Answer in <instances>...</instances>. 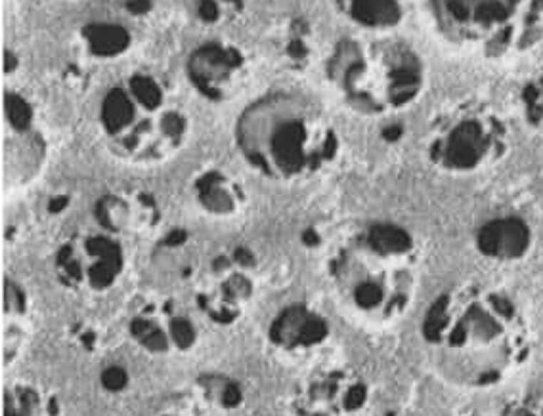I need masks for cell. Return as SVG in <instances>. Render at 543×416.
<instances>
[{"label":"cell","mask_w":543,"mask_h":416,"mask_svg":"<svg viewBox=\"0 0 543 416\" xmlns=\"http://www.w3.org/2000/svg\"><path fill=\"white\" fill-rule=\"evenodd\" d=\"M421 340L448 380L492 388L520 373L534 353V331L522 302L488 283H463L430 302Z\"/></svg>","instance_id":"obj_1"},{"label":"cell","mask_w":543,"mask_h":416,"mask_svg":"<svg viewBox=\"0 0 543 416\" xmlns=\"http://www.w3.org/2000/svg\"><path fill=\"white\" fill-rule=\"evenodd\" d=\"M326 281L341 308L363 325H396L415 304L421 247L408 228L369 220L344 231L324 256Z\"/></svg>","instance_id":"obj_2"},{"label":"cell","mask_w":543,"mask_h":416,"mask_svg":"<svg viewBox=\"0 0 543 416\" xmlns=\"http://www.w3.org/2000/svg\"><path fill=\"white\" fill-rule=\"evenodd\" d=\"M234 142L249 169L279 183L314 180L341 159L343 139L320 103L299 92L276 90L245 105Z\"/></svg>","instance_id":"obj_3"},{"label":"cell","mask_w":543,"mask_h":416,"mask_svg":"<svg viewBox=\"0 0 543 416\" xmlns=\"http://www.w3.org/2000/svg\"><path fill=\"white\" fill-rule=\"evenodd\" d=\"M96 128L109 155L133 166H157L192 138V113L180 86L155 69L115 77L96 103Z\"/></svg>","instance_id":"obj_4"},{"label":"cell","mask_w":543,"mask_h":416,"mask_svg":"<svg viewBox=\"0 0 543 416\" xmlns=\"http://www.w3.org/2000/svg\"><path fill=\"white\" fill-rule=\"evenodd\" d=\"M335 96L366 119L404 113L427 88V65L411 44L396 38H343L326 58Z\"/></svg>","instance_id":"obj_5"},{"label":"cell","mask_w":543,"mask_h":416,"mask_svg":"<svg viewBox=\"0 0 543 416\" xmlns=\"http://www.w3.org/2000/svg\"><path fill=\"white\" fill-rule=\"evenodd\" d=\"M436 29L448 43L501 60L543 38V0H429Z\"/></svg>","instance_id":"obj_6"},{"label":"cell","mask_w":543,"mask_h":416,"mask_svg":"<svg viewBox=\"0 0 543 416\" xmlns=\"http://www.w3.org/2000/svg\"><path fill=\"white\" fill-rule=\"evenodd\" d=\"M511 151V127L492 103L469 97L442 107L425 134V157L450 176L494 169Z\"/></svg>","instance_id":"obj_7"},{"label":"cell","mask_w":543,"mask_h":416,"mask_svg":"<svg viewBox=\"0 0 543 416\" xmlns=\"http://www.w3.org/2000/svg\"><path fill=\"white\" fill-rule=\"evenodd\" d=\"M127 241V237L92 220L90 225L73 231L56 247L52 256L56 281L75 294H108L127 275L130 258Z\"/></svg>","instance_id":"obj_8"},{"label":"cell","mask_w":543,"mask_h":416,"mask_svg":"<svg viewBox=\"0 0 543 416\" xmlns=\"http://www.w3.org/2000/svg\"><path fill=\"white\" fill-rule=\"evenodd\" d=\"M190 292L192 306L211 325L234 326L245 317L257 296V270L251 254L218 250L195 267Z\"/></svg>","instance_id":"obj_9"},{"label":"cell","mask_w":543,"mask_h":416,"mask_svg":"<svg viewBox=\"0 0 543 416\" xmlns=\"http://www.w3.org/2000/svg\"><path fill=\"white\" fill-rule=\"evenodd\" d=\"M128 336L150 356H184L200 344V325L184 302L155 294L140 302L128 319Z\"/></svg>","instance_id":"obj_10"},{"label":"cell","mask_w":543,"mask_h":416,"mask_svg":"<svg viewBox=\"0 0 543 416\" xmlns=\"http://www.w3.org/2000/svg\"><path fill=\"white\" fill-rule=\"evenodd\" d=\"M369 399V382L354 368L324 367L296 384L291 409L295 416H358Z\"/></svg>","instance_id":"obj_11"},{"label":"cell","mask_w":543,"mask_h":416,"mask_svg":"<svg viewBox=\"0 0 543 416\" xmlns=\"http://www.w3.org/2000/svg\"><path fill=\"white\" fill-rule=\"evenodd\" d=\"M331 323L320 309L295 302L279 309L272 319L266 340L281 361L306 363L321 356L331 342Z\"/></svg>","instance_id":"obj_12"},{"label":"cell","mask_w":543,"mask_h":416,"mask_svg":"<svg viewBox=\"0 0 543 416\" xmlns=\"http://www.w3.org/2000/svg\"><path fill=\"white\" fill-rule=\"evenodd\" d=\"M190 85L203 100L228 103L239 96L249 79V60L242 50L224 43H205L186 60Z\"/></svg>","instance_id":"obj_13"},{"label":"cell","mask_w":543,"mask_h":416,"mask_svg":"<svg viewBox=\"0 0 543 416\" xmlns=\"http://www.w3.org/2000/svg\"><path fill=\"white\" fill-rule=\"evenodd\" d=\"M33 111L24 100L8 94L4 138V180L8 187L25 186L38 176L46 159V139L33 121Z\"/></svg>","instance_id":"obj_14"},{"label":"cell","mask_w":543,"mask_h":416,"mask_svg":"<svg viewBox=\"0 0 543 416\" xmlns=\"http://www.w3.org/2000/svg\"><path fill=\"white\" fill-rule=\"evenodd\" d=\"M92 220L119 235H148L161 222L155 199L138 189H115L98 197L92 205Z\"/></svg>","instance_id":"obj_15"},{"label":"cell","mask_w":543,"mask_h":416,"mask_svg":"<svg viewBox=\"0 0 543 416\" xmlns=\"http://www.w3.org/2000/svg\"><path fill=\"white\" fill-rule=\"evenodd\" d=\"M192 197L203 214L218 220H228L237 214L247 205L245 187L236 176L228 170L205 169L195 176L192 181Z\"/></svg>","instance_id":"obj_16"},{"label":"cell","mask_w":543,"mask_h":416,"mask_svg":"<svg viewBox=\"0 0 543 416\" xmlns=\"http://www.w3.org/2000/svg\"><path fill=\"white\" fill-rule=\"evenodd\" d=\"M534 233L519 216H500L480 225L477 231L478 252L497 262L522 260L530 252Z\"/></svg>","instance_id":"obj_17"},{"label":"cell","mask_w":543,"mask_h":416,"mask_svg":"<svg viewBox=\"0 0 543 416\" xmlns=\"http://www.w3.org/2000/svg\"><path fill=\"white\" fill-rule=\"evenodd\" d=\"M33 332V302L25 287L4 281V367H12L29 344Z\"/></svg>","instance_id":"obj_18"},{"label":"cell","mask_w":543,"mask_h":416,"mask_svg":"<svg viewBox=\"0 0 543 416\" xmlns=\"http://www.w3.org/2000/svg\"><path fill=\"white\" fill-rule=\"evenodd\" d=\"M346 12L352 21L375 31L394 27L402 18L398 0H346Z\"/></svg>","instance_id":"obj_19"},{"label":"cell","mask_w":543,"mask_h":416,"mask_svg":"<svg viewBox=\"0 0 543 416\" xmlns=\"http://www.w3.org/2000/svg\"><path fill=\"white\" fill-rule=\"evenodd\" d=\"M50 401L33 384H14L4 393V416H52Z\"/></svg>","instance_id":"obj_20"},{"label":"cell","mask_w":543,"mask_h":416,"mask_svg":"<svg viewBox=\"0 0 543 416\" xmlns=\"http://www.w3.org/2000/svg\"><path fill=\"white\" fill-rule=\"evenodd\" d=\"M519 107L526 124L543 136V73L532 77L520 88Z\"/></svg>","instance_id":"obj_21"},{"label":"cell","mask_w":543,"mask_h":416,"mask_svg":"<svg viewBox=\"0 0 543 416\" xmlns=\"http://www.w3.org/2000/svg\"><path fill=\"white\" fill-rule=\"evenodd\" d=\"M201 390L205 393V399H209V403H214L224 409L236 407L242 401V392L236 382L228 380L224 376H207L203 378Z\"/></svg>","instance_id":"obj_22"},{"label":"cell","mask_w":543,"mask_h":416,"mask_svg":"<svg viewBox=\"0 0 543 416\" xmlns=\"http://www.w3.org/2000/svg\"><path fill=\"white\" fill-rule=\"evenodd\" d=\"M507 416H543V401L536 398H526L509 407Z\"/></svg>","instance_id":"obj_23"},{"label":"cell","mask_w":543,"mask_h":416,"mask_svg":"<svg viewBox=\"0 0 543 416\" xmlns=\"http://www.w3.org/2000/svg\"><path fill=\"white\" fill-rule=\"evenodd\" d=\"M157 416H211L203 412V410H192V409H169L159 412Z\"/></svg>","instance_id":"obj_24"}]
</instances>
